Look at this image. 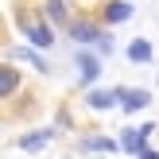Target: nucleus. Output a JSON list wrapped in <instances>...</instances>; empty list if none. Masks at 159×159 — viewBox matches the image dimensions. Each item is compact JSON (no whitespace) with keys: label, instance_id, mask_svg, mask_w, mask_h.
<instances>
[{"label":"nucleus","instance_id":"14","mask_svg":"<svg viewBox=\"0 0 159 159\" xmlns=\"http://www.w3.org/2000/svg\"><path fill=\"white\" fill-rule=\"evenodd\" d=\"M97 54H113V39H109V35L97 39Z\"/></svg>","mask_w":159,"mask_h":159},{"label":"nucleus","instance_id":"7","mask_svg":"<svg viewBox=\"0 0 159 159\" xmlns=\"http://www.w3.org/2000/svg\"><path fill=\"white\" fill-rule=\"evenodd\" d=\"M23 31H27V39H31L35 47H51V43H54V31H51V27H43V23H27Z\"/></svg>","mask_w":159,"mask_h":159},{"label":"nucleus","instance_id":"5","mask_svg":"<svg viewBox=\"0 0 159 159\" xmlns=\"http://www.w3.org/2000/svg\"><path fill=\"white\" fill-rule=\"evenodd\" d=\"M128 16H132V4H128V0H109V4H105V20L109 23H124Z\"/></svg>","mask_w":159,"mask_h":159},{"label":"nucleus","instance_id":"2","mask_svg":"<svg viewBox=\"0 0 159 159\" xmlns=\"http://www.w3.org/2000/svg\"><path fill=\"white\" fill-rule=\"evenodd\" d=\"M148 105H152V93L148 89H120V109L124 113H140Z\"/></svg>","mask_w":159,"mask_h":159},{"label":"nucleus","instance_id":"4","mask_svg":"<svg viewBox=\"0 0 159 159\" xmlns=\"http://www.w3.org/2000/svg\"><path fill=\"white\" fill-rule=\"evenodd\" d=\"M85 101H89V109H113L120 101V89H93Z\"/></svg>","mask_w":159,"mask_h":159},{"label":"nucleus","instance_id":"13","mask_svg":"<svg viewBox=\"0 0 159 159\" xmlns=\"http://www.w3.org/2000/svg\"><path fill=\"white\" fill-rule=\"evenodd\" d=\"M85 148H89V152H116V144H113V140H101V136H93Z\"/></svg>","mask_w":159,"mask_h":159},{"label":"nucleus","instance_id":"11","mask_svg":"<svg viewBox=\"0 0 159 159\" xmlns=\"http://www.w3.org/2000/svg\"><path fill=\"white\" fill-rule=\"evenodd\" d=\"M16 70L12 66H0V97H8V93H16Z\"/></svg>","mask_w":159,"mask_h":159},{"label":"nucleus","instance_id":"9","mask_svg":"<svg viewBox=\"0 0 159 159\" xmlns=\"http://www.w3.org/2000/svg\"><path fill=\"white\" fill-rule=\"evenodd\" d=\"M128 58L132 62H152V43L148 39H132L128 43Z\"/></svg>","mask_w":159,"mask_h":159},{"label":"nucleus","instance_id":"10","mask_svg":"<svg viewBox=\"0 0 159 159\" xmlns=\"http://www.w3.org/2000/svg\"><path fill=\"white\" fill-rule=\"evenodd\" d=\"M12 54H16V62H31V66H35V70H43V74H47V70H51V66H47V62L39 58L35 51H27V47H16Z\"/></svg>","mask_w":159,"mask_h":159},{"label":"nucleus","instance_id":"8","mask_svg":"<svg viewBox=\"0 0 159 159\" xmlns=\"http://www.w3.org/2000/svg\"><path fill=\"white\" fill-rule=\"evenodd\" d=\"M47 140H51V128H39V132H27V136L20 140V148H23V152H39Z\"/></svg>","mask_w":159,"mask_h":159},{"label":"nucleus","instance_id":"1","mask_svg":"<svg viewBox=\"0 0 159 159\" xmlns=\"http://www.w3.org/2000/svg\"><path fill=\"white\" fill-rule=\"evenodd\" d=\"M152 124H144V128H124V136H120V148L124 152H132V155H144L148 152V136H152Z\"/></svg>","mask_w":159,"mask_h":159},{"label":"nucleus","instance_id":"3","mask_svg":"<svg viewBox=\"0 0 159 159\" xmlns=\"http://www.w3.org/2000/svg\"><path fill=\"white\" fill-rule=\"evenodd\" d=\"M97 74H101V58H97V54L78 51V78L89 85V82H97Z\"/></svg>","mask_w":159,"mask_h":159},{"label":"nucleus","instance_id":"6","mask_svg":"<svg viewBox=\"0 0 159 159\" xmlns=\"http://www.w3.org/2000/svg\"><path fill=\"white\" fill-rule=\"evenodd\" d=\"M70 31H74L78 43H97V39H101V31L93 27V23H85V20H74V23H70Z\"/></svg>","mask_w":159,"mask_h":159},{"label":"nucleus","instance_id":"12","mask_svg":"<svg viewBox=\"0 0 159 159\" xmlns=\"http://www.w3.org/2000/svg\"><path fill=\"white\" fill-rule=\"evenodd\" d=\"M47 12H51V20H66V4H62V0H47Z\"/></svg>","mask_w":159,"mask_h":159}]
</instances>
